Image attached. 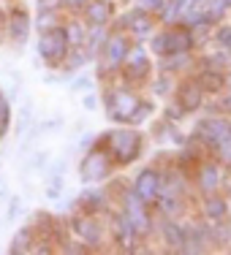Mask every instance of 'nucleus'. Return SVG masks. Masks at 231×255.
<instances>
[{
    "mask_svg": "<svg viewBox=\"0 0 231 255\" xmlns=\"http://www.w3.org/2000/svg\"><path fill=\"white\" fill-rule=\"evenodd\" d=\"M98 141L109 149L117 168H128L144 155V136L133 125H114L112 130L98 133Z\"/></svg>",
    "mask_w": 231,
    "mask_h": 255,
    "instance_id": "nucleus-1",
    "label": "nucleus"
},
{
    "mask_svg": "<svg viewBox=\"0 0 231 255\" xmlns=\"http://www.w3.org/2000/svg\"><path fill=\"white\" fill-rule=\"evenodd\" d=\"M142 103V93L139 87L123 82L120 76L109 79L101 90V109L109 114L114 125H128L131 114L136 112V106Z\"/></svg>",
    "mask_w": 231,
    "mask_h": 255,
    "instance_id": "nucleus-2",
    "label": "nucleus"
},
{
    "mask_svg": "<svg viewBox=\"0 0 231 255\" xmlns=\"http://www.w3.org/2000/svg\"><path fill=\"white\" fill-rule=\"evenodd\" d=\"M131 35L125 33V30H120V27H109V33H106V38H103V44H101V49L98 54H95V79L98 82H109V79H114L120 74V68H123V63H125V54H128L131 49Z\"/></svg>",
    "mask_w": 231,
    "mask_h": 255,
    "instance_id": "nucleus-3",
    "label": "nucleus"
},
{
    "mask_svg": "<svg viewBox=\"0 0 231 255\" xmlns=\"http://www.w3.org/2000/svg\"><path fill=\"white\" fill-rule=\"evenodd\" d=\"M114 168L117 166H114L109 149L101 141H95V147L84 149L82 160H79V179L84 185H103L106 179H112Z\"/></svg>",
    "mask_w": 231,
    "mask_h": 255,
    "instance_id": "nucleus-4",
    "label": "nucleus"
},
{
    "mask_svg": "<svg viewBox=\"0 0 231 255\" xmlns=\"http://www.w3.org/2000/svg\"><path fill=\"white\" fill-rule=\"evenodd\" d=\"M155 74V57L147 52V46L139 44V41H133L128 54H125V63L123 68H120V79L123 82L133 84V87H144V84L150 82V76Z\"/></svg>",
    "mask_w": 231,
    "mask_h": 255,
    "instance_id": "nucleus-5",
    "label": "nucleus"
},
{
    "mask_svg": "<svg viewBox=\"0 0 231 255\" xmlns=\"http://www.w3.org/2000/svg\"><path fill=\"white\" fill-rule=\"evenodd\" d=\"M68 226H71V236L79 239L84 247H90V250H103V247H106V242H109L106 223H103L98 215L76 212V217H71Z\"/></svg>",
    "mask_w": 231,
    "mask_h": 255,
    "instance_id": "nucleus-6",
    "label": "nucleus"
},
{
    "mask_svg": "<svg viewBox=\"0 0 231 255\" xmlns=\"http://www.w3.org/2000/svg\"><path fill=\"white\" fill-rule=\"evenodd\" d=\"M226 168L215 160L212 155H204L202 160L193 163V174H191V187L196 196H210V193H218L223 187V179H226Z\"/></svg>",
    "mask_w": 231,
    "mask_h": 255,
    "instance_id": "nucleus-7",
    "label": "nucleus"
},
{
    "mask_svg": "<svg viewBox=\"0 0 231 255\" xmlns=\"http://www.w3.org/2000/svg\"><path fill=\"white\" fill-rule=\"evenodd\" d=\"M68 38H65V30H63V22L57 27H49L44 33H38V41H35V52H38V60H44L46 68L52 71H60V63L65 60L68 54Z\"/></svg>",
    "mask_w": 231,
    "mask_h": 255,
    "instance_id": "nucleus-8",
    "label": "nucleus"
},
{
    "mask_svg": "<svg viewBox=\"0 0 231 255\" xmlns=\"http://www.w3.org/2000/svg\"><path fill=\"white\" fill-rule=\"evenodd\" d=\"M106 234H109V242H112L120 253H136L139 247H142V239L136 236L131 220L120 209L106 212Z\"/></svg>",
    "mask_w": 231,
    "mask_h": 255,
    "instance_id": "nucleus-9",
    "label": "nucleus"
},
{
    "mask_svg": "<svg viewBox=\"0 0 231 255\" xmlns=\"http://www.w3.org/2000/svg\"><path fill=\"white\" fill-rule=\"evenodd\" d=\"M112 27H120L131 35V41H139V44H147V38L161 27L155 14H147V11H136V8H128L114 19Z\"/></svg>",
    "mask_w": 231,
    "mask_h": 255,
    "instance_id": "nucleus-10",
    "label": "nucleus"
},
{
    "mask_svg": "<svg viewBox=\"0 0 231 255\" xmlns=\"http://www.w3.org/2000/svg\"><path fill=\"white\" fill-rule=\"evenodd\" d=\"M226 133H231V117L215 112V114H207V117H199L196 125H193L191 136L202 144L207 152H212V147H215Z\"/></svg>",
    "mask_w": 231,
    "mask_h": 255,
    "instance_id": "nucleus-11",
    "label": "nucleus"
},
{
    "mask_svg": "<svg viewBox=\"0 0 231 255\" xmlns=\"http://www.w3.org/2000/svg\"><path fill=\"white\" fill-rule=\"evenodd\" d=\"M161 182H163V168L158 166V163H153V166L139 168V174L131 182V190L136 193L144 204L153 206L158 201V196H161Z\"/></svg>",
    "mask_w": 231,
    "mask_h": 255,
    "instance_id": "nucleus-12",
    "label": "nucleus"
},
{
    "mask_svg": "<svg viewBox=\"0 0 231 255\" xmlns=\"http://www.w3.org/2000/svg\"><path fill=\"white\" fill-rule=\"evenodd\" d=\"M114 198L106 187L101 185H84V190L74 198V209L76 212H87V215H98L103 217L109 209H112Z\"/></svg>",
    "mask_w": 231,
    "mask_h": 255,
    "instance_id": "nucleus-13",
    "label": "nucleus"
},
{
    "mask_svg": "<svg viewBox=\"0 0 231 255\" xmlns=\"http://www.w3.org/2000/svg\"><path fill=\"white\" fill-rule=\"evenodd\" d=\"M172 101H177V106L185 114H199L207 106V95H204V90L196 84L193 76H180L177 79V87H174Z\"/></svg>",
    "mask_w": 231,
    "mask_h": 255,
    "instance_id": "nucleus-14",
    "label": "nucleus"
},
{
    "mask_svg": "<svg viewBox=\"0 0 231 255\" xmlns=\"http://www.w3.org/2000/svg\"><path fill=\"white\" fill-rule=\"evenodd\" d=\"M30 30H33V16L30 11H25L22 5H14V8L5 11V19H3V33L11 44L16 46H25Z\"/></svg>",
    "mask_w": 231,
    "mask_h": 255,
    "instance_id": "nucleus-15",
    "label": "nucleus"
},
{
    "mask_svg": "<svg viewBox=\"0 0 231 255\" xmlns=\"http://www.w3.org/2000/svg\"><path fill=\"white\" fill-rule=\"evenodd\" d=\"M155 234L161 236L163 247L169 253H180L182 245H185V228H182V220H172V217H158L155 215Z\"/></svg>",
    "mask_w": 231,
    "mask_h": 255,
    "instance_id": "nucleus-16",
    "label": "nucleus"
},
{
    "mask_svg": "<svg viewBox=\"0 0 231 255\" xmlns=\"http://www.w3.org/2000/svg\"><path fill=\"white\" fill-rule=\"evenodd\" d=\"M193 79H196V84L204 90V95L207 98H215V95H221L223 90H226V71H221V68H212V65H202V63H196V68H193Z\"/></svg>",
    "mask_w": 231,
    "mask_h": 255,
    "instance_id": "nucleus-17",
    "label": "nucleus"
},
{
    "mask_svg": "<svg viewBox=\"0 0 231 255\" xmlns=\"http://www.w3.org/2000/svg\"><path fill=\"white\" fill-rule=\"evenodd\" d=\"M199 215H202V220H207V223L229 220V217H231V204H229L226 193L218 190V193H210V196H202Z\"/></svg>",
    "mask_w": 231,
    "mask_h": 255,
    "instance_id": "nucleus-18",
    "label": "nucleus"
},
{
    "mask_svg": "<svg viewBox=\"0 0 231 255\" xmlns=\"http://www.w3.org/2000/svg\"><path fill=\"white\" fill-rule=\"evenodd\" d=\"M79 16H82L87 25H103L112 27L114 19H117V5L103 3V0H87V3L79 8Z\"/></svg>",
    "mask_w": 231,
    "mask_h": 255,
    "instance_id": "nucleus-19",
    "label": "nucleus"
},
{
    "mask_svg": "<svg viewBox=\"0 0 231 255\" xmlns=\"http://www.w3.org/2000/svg\"><path fill=\"white\" fill-rule=\"evenodd\" d=\"M196 68V52H185V54H163L155 57V71L163 74H174V76H191Z\"/></svg>",
    "mask_w": 231,
    "mask_h": 255,
    "instance_id": "nucleus-20",
    "label": "nucleus"
},
{
    "mask_svg": "<svg viewBox=\"0 0 231 255\" xmlns=\"http://www.w3.org/2000/svg\"><path fill=\"white\" fill-rule=\"evenodd\" d=\"M153 212H155L158 217H172V220H182V217L191 212V206H188V198L166 196V193H161V196H158V201L153 204Z\"/></svg>",
    "mask_w": 231,
    "mask_h": 255,
    "instance_id": "nucleus-21",
    "label": "nucleus"
},
{
    "mask_svg": "<svg viewBox=\"0 0 231 255\" xmlns=\"http://www.w3.org/2000/svg\"><path fill=\"white\" fill-rule=\"evenodd\" d=\"M63 30H65V38H68L71 49H74V46H84V38H87V22H84L79 14H68V11H65Z\"/></svg>",
    "mask_w": 231,
    "mask_h": 255,
    "instance_id": "nucleus-22",
    "label": "nucleus"
},
{
    "mask_svg": "<svg viewBox=\"0 0 231 255\" xmlns=\"http://www.w3.org/2000/svg\"><path fill=\"white\" fill-rule=\"evenodd\" d=\"M144 87H150V95H155V98L166 101V98H172V95H174V87H177V76H174V74H163V71H155Z\"/></svg>",
    "mask_w": 231,
    "mask_h": 255,
    "instance_id": "nucleus-23",
    "label": "nucleus"
},
{
    "mask_svg": "<svg viewBox=\"0 0 231 255\" xmlns=\"http://www.w3.org/2000/svg\"><path fill=\"white\" fill-rule=\"evenodd\" d=\"M153 138L158 144H177V147L185 144V136L180 133V128L174 123H169V120H163V117L153 123Z\"/></svg>",
    "mask_w": 231,
    "mask_h": 255,
    "instance_id": "nucleus-24",
    "label": "nucleus"
},
{
    "mask_svg": "<svg viewBox=\"0 0 231 255\" xmlns=\"http://www.w3.org/2000/svg\"><path fill=\"white\" fill-rule=\"evenodd\" d=\"M93 63V54H90L84 46H74V49H68V54H65V60L60 63V71L63 74H79V71L84 68V65Z\"/></svg>",
    "mask_w": 231,
    "mask_h": 255,
    "instance_id": "nucleus-25",
    "label": "nucleus"
},
{
    "mask_svg": "<svg viewBox=\"0 0 231 255\" xmlns=\"http://www.w3.org/2000/svg\"><path fill=\"white\" fill-rule=\"evenodd\" d=\"M35 228L33 226H22L19 231L14 234V239H11V245H8V253L11 255H25L33 250V242H35Z\"/></svg>",
    "mask_w": 231,
    "mask_h": 255,
    "instance_id": "nucleus-26",
    "label": "nucleus"
},
{
    "mask_svg": "<svg viewBox=\"0 0 231 255\" xmlns=\"http://www.w3.org/2000/svg\"><path fill=\"white\" fill-rule=\"evenodd\" d=\"M63 16H65V11H35L33 30L44 33V30H49V27H57L60 22H63Z\"/></svg>",
    "mask_w": 231,
    "mask_h": 255,
    "instance_id": "nucleus-27",
    "label": "nucleus"
},
{
    "mask_svg": "<svg viewBox=\"0 0 231 255\" xmlns=\"http://www.w3.org/2000/svg\"><path fill=\"white\" fill-rule=\"evenodd\" d=\"M25 157H27V160L22 163V168H25V171L41 174V171H46V166H49L52 152H49V149H33V152H27Z\"/></svg>",
    "mask_w": 231,
    "mask_h": 255,
    "instance_id": "nucleus-28",
    "label": "nucleus"
},
{
    "mask_svg": "<svg viewBox=\"0 0 231 255\" xmlns=\"http://www.w3.org/2000/svg\"><path fill=\"white\" fill-rule=\"evenodd\" d=\"M33 123H35V120H33V98H25V103H22V109H19V117H14V123H11L16 138H19Z\"/></svg>",
    "mask_w": 231,
    "mask_h": 255,
    "instance_id": "nucleus-29",
    "label": "nucleus"
},
{
    "mask_svg": "<svg viewBox=\"0 0 231 255\" xmlns=\"http://www.w3.org/2000/svg\"><path fill=\"white\" fill-rule=\"evenodd\" d=\"M212 157H215L218 163H221L226 171H231V133H226V136L221 138V141L212 147V152H210Z\"/></svg>",
    "mask_w": 231,
    "mask_h": 255,
    "instance_id": "nucleus-30",
    "label": "nucleus"
},
{
    "mask_svg": "<svg viewBox=\"0 0 231 255\" xmlns=\"http://www.w3.org/2000/svg\"><path fill=\"white\" fill-rule=\"evenodd\" d=\"M11 123H14V109H11V101L0 90V138H5L11 133Z\"/></svg>",
    "mask_w": 231,
    "mask_h": 255,
    "instance_id": "nucleus-31",
    "label": "nucleus"
},
{
    "mask_svg": "<svg viewBox=\"0 0 231 255\" xmlns=\"http://www.w3.org/2000/svg\"><path fill=\"white\" fill-rule=\"evenodd\" d=\"M155 114V103L153 101H147V98H142V103L136 106V112L131 114V120H128V125H133V128H142L144 123H147L150 117Z\"/></svg>",
    "mask_w": 231,
    "mask_h": 255,
    "instance_id": "nucleus-32",
    "label": "nucleus"
},
{
    "mask_svg": "<svg viewBox=\"0 0 231 255\" xmlns=\"http://www.w3.org/2000/svg\"><path fill=\"white\" fill-rule=\"evenodd\" d=\"M210 44H215V46H221V49H229L231 52V22H218L215 30H212V41Z\"/></svg>",
    "mask_w": 231,
    "mask_h": 255,
    "instance_id": "nucleus-33",
    "label": "nucleus"
},
{
    "mask_svg": "<svg viewBox=\"0 0 231 255\" xmlns=\"http://www.w3.org/2000/svg\"><path fill=\"white\" fill-rule=\"evenodd\" d=\"M22 196H8L5 198V223H14L16 217L22 215Z\"/></svg>",
    "mask_w": 231,
    "mask_h": 255,
    "instance_id": "nucleus-34",
    "label": "nucleus"
},
{
    "mask_svg": "<svg viewBox=\"0 0 231 255\" xmlns=\"http://www.w3.org/2000/svg\"><path fill=\"white\" fill-rule=\"evenodd\" d=\"M60 253L63 255H87L90 253V247H84L79 239H68V242H60Z\"/></svg>",
    "mask_w": 231,
    "mask_h": 255,
    "instance_id": "nucleus-35",
    "label": "nucleus"
},
{
    "mask_svg": "<svg viewBox=\"0 0 231 255\" xmlns=\"http://www.w3.org/2000/svg\"><path fill=\"white\" fill-rule=\"evenodd\" d=\"M128 3H131V8H136V11L158 14V11L163 8V3H166V0H128Z\"/></svg>",
    "mask_w": 231,
    "mask_h": 255,
    "instance_id": "nucleus-36",
    "label": "nucleus"
},
{
    "mask_svg": "<svg viewBox=\"0 0 231 255\" xmlns=\"http://www.w3.org/2000/svg\"><path fill=\"white\" fill-rule=\"evenodd\" d=\"M188 114L182 112V109L177 106V101H172V103H166V109H163V120H169V123H174V125H180L182 120H185Z\"/></svg>",
    "mask_w": 231,
    "mask_h": 255,
    "instance_id": "nucleus-37",
    "label": "nucleus"
},
{
    "mask_svg": "<svg viewBox=\"0 0 231 255\" xmlns=\"http://www.w3.org/2000/svg\"><path fill=\"white\" fill-rule=\"evenodd\" d=\"M93 84H95V79L87 76V74H74L68 79V87L74 90V93H79V90H90Z\"/></svg>",
    "mask_w": 231,
    "mask_h": 255,
    "instance_id": "nucleus-38",
    "label": "nucleus"
},
{
    "mask_svg": "<svg viewBox=\"0 0 231 255\" xmlns=\"http://www.w3.org/2000/svg\"><path fill=\"white\" fill-rule=\"evenodd\" d=\"M215 112L231 117V87H226L221 95H215Z\"/></svg>",
    "mask_w": 231,
    "mask_h": 255,
    "instance_id": "nucleus-39",
    "label": "nucleus"
},
{
    "mask_svg": "<svg viewBox=\"0 0 231 255\" xmlns=\"http://www.w3.org/2000/svg\"><path fill=\"white\" fill-rule=\"evenodd\" d=\"M95 141H98V133H84V136H79V141H76V149L79 152H84V149H90V147H95Z\"/></svg>",
    "mask_w": 231,
    "mask_h": 255,
    "instance_id": "nucleus-40",
    "label": "nucleus"
},
{
    "mask_svg": "<svg viewBox=\"0 0 231 255\" xmlns=\"http://www.w3.org/2000/svg\"><path fill=\"white\" fill-rule=\"evenodd\" d=\"M35 11H65L63 0H35Z\"/></svg>",
    "mask_w": 231,
    "mask_h": 255,
    "instance_id": "nucleus-41",
    "label": "nucleus"
},
{
    "mask_svg": "<svg viewBox=\"0 0 231 255\" xmlns=\"http://www.w3.org/2000/svg\"><path fill=\"white\" fill-rule=\"evenodd\" d=\"M82 106L87 109V112H98L101 109V95H95V93H87L82 98Z\"/></svg>",
    "mask_w": 231,
    "mask_h": 255,
    "instance_id": "nucleus-42",
    "label": "nucleus"
},
{
    "mask_svg": "<svg viewBox=\"0 0 231 255\" xmlns=\"http://www.w3.org/2000/svg\"><path fill=\"white\" fill-rule=\"evenodd\" d=\"M41 125V133H46V130H57V128H63V117L60 114H54L52 120H44V123H38Z\"/></svg>",
    "mask_w": 231,
    "mask_h": 255,
    "instance_id": "nucleus-43",
    "label": "nucleus"
},
{
    "mask_svg": "<svg viewBox=\"0 0 231 255\" xmlns=\"http://www.w3.org/2000/svg\"><path fill=\"white\" fill-rule=\"evenodd\" d=\"M87 3V0H63V8L68 11V14H79V8Z\"/></svg>",
    "mask_w": 231,
    "mask_h": 255,
    "instance_id": "nucleus-44",
    "label": "nucleus"
},
{
    "mask_svg": "<svg viewBox=\"0 0 231 255\" xmlns=\"http://www.w3.org/2000/svg\"><path fill=\"white\" fill-rule=\"evenodd\" d=\"M46 198H49V201H60V198H63V190H57V187H46Z\"/></svg>",
    "mask_w": 231,
    "mask_h": 255,
    "instance_id": "nucleus-45",
    "label": "nucleus"
},
{
    "mask_svg": "<svg viewBox=\"0 0 231 255\" xmlns=\"http://www.w3.org/2000/svg\"><path fill=\"white\" fill-rule=\"evenodd\" d=\"M11 193H8V185H5V179H0V201H5Z\"/></svg>",
    "mask_w": 231,
    "mask_h": 255,
    "instance_id": "nucleus-46",
    "label": "nucleus"
},
{
    "mask_svg": "<svg viewBox=\"0 0 231 255\" xmlns=\"http://www.w3.org/2000/svg\"><path fill=\"white\" fill-rule=\"evenodd\" d=\"M3 19H5V14H3V8H0V33H3Z\"/></svg>",
    "mask_w": 231,
    "mask_h": 255,
    "instance_id": "nucleus-47",
    "label": "nucleus"
},
{
    "mask_svg": "<svg viewBox=\"0 0 231 255\" xmlns=\"http://www.w3.org/2000/svg\"><path fill=\"white\" fill-rule=\"evenodd\" d=\"M103 3H112V5H117V3H120V0H103Z\"/></svg>",
    "mask_w": 231,
    "mask_h": 255,
    "instance_id": "nucleus-48",
    "label": "nucleus"
}]
</instances>
